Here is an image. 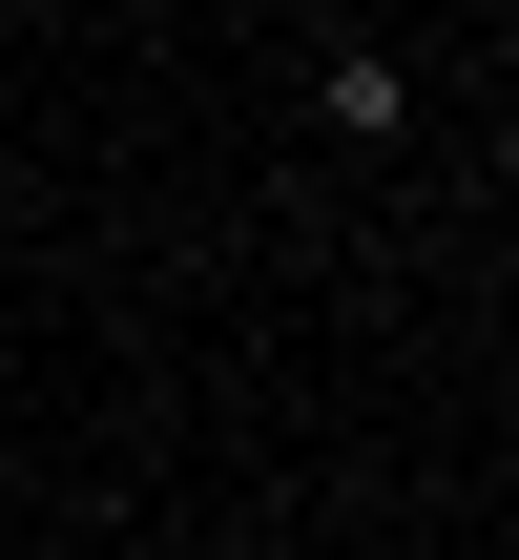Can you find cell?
Returning a JSON list of instances; mask_svg holds the SVG:
<instances>
[{"label": "cell", "instance_id": "obj_1", "mask_svg": "<svg viewBox=\"0 0 519 560\" xmlns=\"http://www.w3.org/2000/svg\"><path fill=\"white\" fill-rule=\"evenodd\" d=\"M312 104H333V125H354V145H374V125H395V104H416V62H395V42H333V62H312Z\"/></svg>", "mask_w": 519, "mask_h": 560}]
</instances>
